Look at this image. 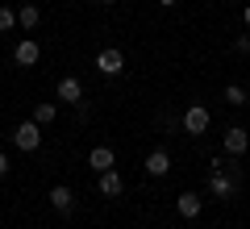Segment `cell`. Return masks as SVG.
Segmentation results:
<instances>
[{
	"label": "cell",
	"mask_w": 250,
	"mask_h": 229,
	"mask_svg": "<svg viewBox=\"0 0 250 229\" xmlns=\"http://www.w3.org/2000/svg\"><path fill=\"white\" fill-rule=\"evenodd\" d=\"M238 192V179L229 175V167H225L221 159L208 163V196H217V200H229V196Z\"/></svg>",
	"instance_id": "1"
},
{
	"label": "cell",
	"mask_w": 250,
	"mask_h": 229,
	"mask_svg": "<svg viewBox=\"0 0 250 229\" xmlns=\"http://www.w3.org/2000/svg\"><path fill=\"white\" fill-rule=\"evenodd\" d=\"M13 142H17V150H25V154H34L38 146H42V125L29 117V121H21L17 129H13Z\"/></svg>",
	"instance_id": "2"
},
{
	"label": "cell",
	"mask_w": 250,
	"mask_h": 229,
	"mask_svg": "<svg viewBox=\"0 0 250 229\" xmlns=\"http://www.w3.org/2000/svg\"><path fill=\"white\" fill-rule=\"evenodd\" d=\"M96 71H100V75H108V80L121 75V71H125V54L117 50V46H104V50L96 54Z\"/></svg>",
	"instance_id": "3"
},
{
	"label": "cell",
	"mask_w": 250,
	"mask_h": 229,
	"mask_svg": "<svg viewBox=\"0 0 250 229\" xmlns=\"http://www.w3.org/2000/svg\"><path fill=\"white\" fill-rule=\"evenodd\" d=\"M221 146H225V154L242 159V154L250 150V133L242 129V125H229V129H225V138H221Z\"/></svg>",
	"instance_id": "4"
},
{
	"label": "cell",
	"mask_w": 250,
	"mask_h": 229,
	"mask_svg": "<svg viewBox=\"0 0 250 229\" xmlns=\"http://www.w3.org/2000/svg\"><path fill=\"white\" fill-rule=\"evenodd\" d=\"M46 200H50V208H54V212H62V217H71V212H75V192H71L67 184H54Z\"/></svg>",
	"instance_id": "5"
},
{
	"label": "cell",
	"mask_w": 250,
	"mask_h": 229,
	"mask_svg": "<svg viewBox=\"0 0 250 229\" xmlns=\"http://www.w3.org/2000/svg\"><path fill=\"white\" fill-rule=\"evenodd\" d=\"M13 62H17V67H38V62H42V46H38L34 38H21L17 50H13Z\"/></svg>",
	"instance_id": "6"
},
{
	"label": "cell",
	"mask_w": 250,
	"mask_h": 229,
	"mask_svg": "<svg viewBox=\"0 0 250 229\" xmlns=\"http://www.w3.org/2000/svg\"><path fill=\"white\" fill-rule=\"evenodd\" d=\"M208 121H213V117H208L205 104H192V108L184 113V129L192 133V138H196V133H208Z\"/></svg>",
	"instance_id": "7"
},
{
	"label": "cell",
	"mask_w": 250,
	"mask_h": 229,
	"mask_svg": "<svg viewBox=\"0 0 250 229\" xmlns=\"http://www.w3.org/2000/svg\"><path fill=\"white\" fill-rule=\"evenodd\" d=\"M142 171H146V175H150V179H163V175H167V171H171V154H167V150H150V154H146V163H142Z\"/></svg>",
	"instance_id": "8"
},
{
	"label": "cell",
	"mask_w": 250,
	"mask_h": 229,
	"mask_svg": "<svg viewBox=\"0 0 250 229\" xmlns=\"http://www.w3.org/2000/svg\"><path fill=\"white\" fill-rule=\"evenodd\" d=\"M200 208H205V200H200L196 192H179V196H175V212H179L184 221H196Z\"/></svg>",
	"instance_id": "9"
},
{
	"label": "cell",
	"mask_w": 250,
	"mask_h": 229,
	"mask_svg": "<svg viewBox=\"0 0 250 229\" xmlns=\"http://www.w3.org/2000/svg\"><path fill=\"white\" fill-rule=\"evenodd\" d=\"M96 187H100V196H108V200H117V196L125 192V179L117 175V167H113V171H100V175H96Z\"/></svg>",
	"instance_id": "10"
},
{
	"label": "cell",
	"mask_w": 250,
	"mask_h": 229,
	"mask_svg": "<svg viewBox=\"0 0 250 229\" xmlns=\"http://www.w3.org/2000/svg\"><path fill=\"white\" fill-rule=\"evenodd\" d=\"M88 167L96 171H113L117 167V154H113V146H92V154H88Z\"/></svg>",
	"instance_id": "11"
},
{
	"label": "cell",
	"mask_w": 250,
	"mask_h": 229,
	"mask_svg": "<svg viewBox=\"0 0 250 229\" xmlns=\"http://www.w3.org/2000/svg\"><path fill=\"white\" fill-rule=\"evenodd\" d=\"M54 92H59V100H67V104H80V100H83V83L75 80V75H62Z\"/></svg>",
	"instance_id": "12"
},
{
	"label": "cell",
	"mask_w": 250,
	"mask_h": 229,
	"mask_svg": "<svg viewBox=\"0 0 250 229\" xmlns=\"http://www.w3.org/2000/svg\"><path fill=\"white\" fill-rule=\"evenodd\" d=\"M54 117H59V108H54L50 100H38V104H34V121L42 125V129H46V125H54Z\"/></svg>",
	"instance_id": "13"
},
{
	"label": "cell",
	"mask_w": 250,
	"mask_h": 229,
	"mask_svg": "<svg viewBox=\"0 0 250 229\" xmlns=\"http://www.w3.org/2000/svg\"><path fill=\"white\" fill-rule=\"evenodd\" d=\"M38 21H42V9H38V4H25V9L17 13V25L21 29H38Z\"/></svg>",
	"instance_id": "14"
},
{
	"label": "cell",
	"mask_w": 250,
	"mask_h": 229,
	"mask_svg": "<svg viewBox=\"0 0 250 229\" xmlns=\"http://www.w3.org/2000/svg\"><path fill=\"white\" fill-rule=\"evenodd\" d=\"M225 104L242 108V104H246V88H242V83H229V88H225Z\"/></svg>",
	"instance_id": "15"
},
{
	"label": "cell",
	"mask_w": 250,
	"mask_h": 229,
	"mask_svg": "<svg viewBox=\"0 0 250 229\" xmlns=\"http://www.w3.org/2000/svg\"><path fill=\"white\" fill-rule=\"evenodd\" d=\"M13 25H17V13L9 4H0V29H13Z\"/></svg>",
	"instance_id": "16"
},
{
	"label": "cell",
	"mask_w": 250,
	"mask_h": 229,
	"mask_svg": "<svg viewBox=\"0 0 250 229\" xmlns=\"http://www.w3.org/2000/svg\"><path fill=\"white\" fill-rule=\"evenodd\" d=\"M233 50H238V54H250V34H238V38H233Z\"/></svg>",
	"instance_id": "17"
},
{
	"label": "cell",
	"mask_w": 250,
	"mask_h": 229,
	"mask_svg": "<svg viewBox=\"0 0 250 229\" xmlns=\"http://www.w3.org/2000/svg\"><path fill=\"white\" fill-rule=\"evenodd\" d=\"M0 179H9V154L0 150Z\"/></svg>",
	"instance_id": "18"
},
{
	"label": "cell",
	"mask_w": 250,
	"mask_h": 229,
	"mask_svg": "<svg viewBox=\"0 0 250 229\" xmlns=\"http://www.w3.org/2000/svg\"><path fill=\"white\" fill-rule=\"evenodd\" d=\"M242 25L250 29V4H242Z\"/></svg>",
	"instance_id": "19"
},
{
	"label": "cell",
	"mask_w": 250,
	"mask_h": 229,
	"mask_svg": "<svg viewBox=\"0 0 250 229\" xmlns=\"http://www.w3.org/2000/svg\"><path fill=\"white\" fill-rule=\"evenodd\" d=\"M159 4H163V9H175V4H179V0H159Z\"/></svg>",
	"instance_id": "20"
},
{
	"label": "cell",
	"mask_w": 250,
	"mask_h": 229,
	"mask_svg": "<svg viewBox=\"0 0 250 229\" xmlns=\"http://www.w3.org/2000/svg\"><path fill=\"white\" fill-rule=\"evenodd\" d=\"M96 4H117V0H96Z\"/></svg>",
	"instance_id": "21"
}]
</instances>
